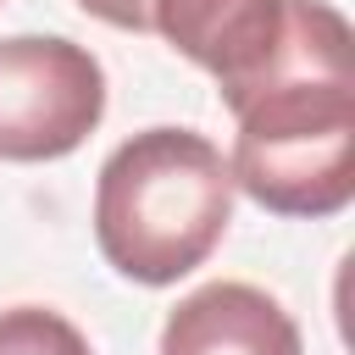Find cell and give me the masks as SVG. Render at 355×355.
I'll use <instances>...</instances> for the list:
<instances>
[{
  "instance_id": "obj_1",
  "label": "cell",
  "mask_w": 355,
  "mask_h": 355,
  "mask_svg": "<svg viewBox=\"0 0 355 355\" xmlns=\"http://www.w3.org/2000/svg\"><path fill=\"white\" fill-rule=\"evenodd\" d=\"M233 222L227 155L194 128H144L122 139L94 178V244L144 288L205 266Z\"/></svg>"
},
{
  "instance_id": "obj_2",
  "label": "cell",
  "mask_w": 355,
  "mask_h": 355,
  "mask_svg": "<svg viewBox=\"0 0 355 355\" xmlns=\"http://www.w3.org/2000/svg\"><path fill=\"white\" fill-rule=\"evenodd\" d=\"M227 178L272 216H338L355 200V78L272 83L233 111Z\"/></svg>"
},
{
  "instance_id": "obj_3",
  "label": "cell",
  "mask_w": 355,
  "mask_h": 355,
  "mask_svg": "<svg viewBox=\"0 0 355 355\" xmlns=\"http://www.w3.org/2000/svg\"><path fill=\"white\" fill-rule=\"evenodd\" d=\"M105 116V67L61 33L0 39V161H61Z\"/></svg>"
},
{
  "instance_id": "obj_4",
  "label": "cell",
  "mask_w": 355,
  "mask_h": 355,
  "mask_svg": "<svg viewBox=\"0 0 355 355\" xmlns=\"http://www.w3.org/2000/svg\"><path fill=\"white\" fill-rule=\"evenodd\" d=\"M150 33L211 72L233 111L272 72L288 39V0H150Z\"/></svg>"
},
{
  "instance_id": "obj_5",
  "label": "cell",
  "mask_w": 355,
  "mask_h": 355,
  "mask_svg": "<svg viewBox=\"0 0 355 355\" xmlns=\"http://www.w3.org/2000/svg\"><path fill=\"white\" fill-rule=\"evenodd\" d=\"M161 355H305L294 316L255 283H205L161 322Z\"/></svg>"
},
{
  "instance_id": "obj_6",
  "label": "cell",
  "mask_w": 355,
  "mask_h": 355,
  "mask_svg": "<svg viewBox=\"0 0 355 355\" xmlns=\"http://www.w3.org/2000/svg\"><path fill=\"white\" fill-rule=\"evenodd\" d=\"M0 355H94V349L61 311L11 305L0 311Z\"/></svg>"
},
{
  "instance_id": "obj_7",
  "label": "cell",
  "mask_w": 355,
  "mask_h": 355,
  "mask_svg": "<svg viewBox=\"0 0 355 355\" xmlns=\"http://www.w3.org/2000/svg\"><path fill=\"white\" fill-rule=\"evenodd\" d=\"M89 17L111 22V28H128V33H150V0H78Z\"/></svg>"
}]
</instances>
